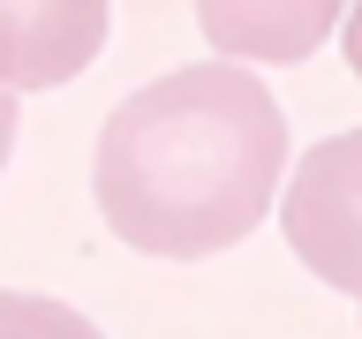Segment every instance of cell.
Instances as JSON below:
<instances>
[{
  "mask_svg": "<svg viewBox=\"0 0 362 339\" xmlns=\"http://www.w3.org/2000/svg\"><path fill=\"white\" fill-rule=\"evenodd\" d=\"M287 121L264 76L234 61H189L106 113L90 196L136 256H219L279 203Z\"/></svg>",
  "mask_w": 362,
  "mask_h": 339,
  "instance_id": "6da1fadb",
  "label": "cell"
},
{
  "mask_svg": "<svg viewBox=\"0 0 362 339\" xmlns=\"http://www.w3.org/2000/svg\"><path fill=\"white\" fill-rule=\"evenodd\" d=\"M287 249L339 294H362V129L325 136L279 189Z\"/></svg>",
  "mask_w": 362,
  "mask_h": 339,
  "instance_id": "7a4b0ae2",
  "label": "cell"
},
{
  "mask_svg": "<svg viewBox=\"0 0 362 339\" xmlns=\"http://www.w3.org/2000/svg\"><path fill=\"white\" fill-rule=\"evenodd\" d=\"M113 30L106 0H45V8H0V90H61L76 83Z\"/></svg>",
  "mask_w": 362,
  "mask_h": 339,
  "instance_id": "3957f363",
  "label": "cell"
},
{
  "mask_svg": "<svg viewBox=\"0 0 362 339\" xmlns=\"http://www.w3.org/2000/svg\"><path fill=\"white\" fill-rule=\"evenodd\" d=\"M197 23H204V38L242 68V61H302V53H317V45L347 23V8H332V0H279V8L204 0Z\"/></svg>",
  "mask_w": 362,
  "mask_h": 339,
  "instance_id": "277c9868",
  "label": "cell"
},
{
  "mask_svg": "<svg viewBox=\"0 0 362 339\" xmlns=\"http://www.w3.org/2000/svg\"><path fill=\"white\" fill-rule=\"evenodd\" d=\"M0 339H106L83 309H68L53 294H23L0 287Z\"/></svg>",
  "mask_w": 362,
  "mask_h": 339,
  "instance_id": "5b68a950",
  "label": "cell"
},
{
  "mask_svg": "<svg viewBox=\"0 0 362 339\" xmlns=\"http://www.w3.org/2000/svg\"><path fill=\"white\" fill-rule=\"evenodd\" d=\"M16 136H23V121H16V98H8V90H0V166H8V158H16Z\"/></svg>",
  "mask_w": 362,
  "mask_h": 339,
  "instance_id": "8992f818",
  "label": "cell"
},
{
  "mask_svg": "<svg viewBox=\"0 0 362 339\" xmlns=\"http://www.w3.org/2000/svg\"><path fill=\"white\" fill-rule=\"evenodd\" d=\"M339 45H347V68L362 76V8H347V23H339Z\"/></svg>",
  "mask_w": 362,
  "mask_h": 339,
  "instance_id": "52a82bcc",
  "label": "cell"
},
{
  "mask_svg": "<svg viewBox=\"0 0 362 339\" xmlns=\"http://www.w3.org/2000/svg\"><path fill=\"white\" fill-rule=\"evenodd\" d=\"M355 302H362V294H355Z\"/></svg>",
  "mask_w": 362,
  "mask_h": 339,
  "instance_id": "ba28073f",
  "label": "cell"
}]
</instances>
